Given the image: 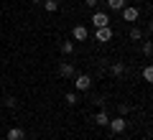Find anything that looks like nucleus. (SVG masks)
Returning a JSON list of instances; mask_svg holds the SVG:
<instances>
[{"label": "nucleus", "instance_id": "nucleus-1", "mask_svg": "<svg viewBox=\"0 0 153 140\" xmlns=\"http://www.w3.org/2000/svg\"><path fill=\"white\" fill-rule=\"evenodd\" d=\"M71 79H74L76 92H87L89 87H92V76H89V74H74Z\"/></svg>", "mask_w": 153, "mask_h": 140}, {"label": "nucleus", "instance_id": "nucleus-2", "mask_svg": "<svg viewBox=\"0 0 153 140\" xmlns=\"http://www.w3.org/2000/svg\"><path fill=\"white\" fill-rule=\"evenodd\" d=\"M92 26L94 28H107L110 26V16H107V13H102V10H94L92 13Z\"/></svg>", "mask_w": 153, "mask_h": 140}, {"label": "nucleus", "instance_id": "nucleus-3", "mask_svg": "<svg viewBox=\"0 0 153 140\" xmlns=\"http://www.w3.org/2000/svg\"><path fill=\"white\" fill-rule=\"evenodd\" d=\"M107 125H110V130H112L115 135H117V133H123V130L128 127V122H125V117H120V115H117V117H112V120H110Z\"/></svg>", "mask_w": 153, "mask_h": 140}, {"label": "nucleus", "instance_id": "nucleus-4", "mask_svg": "<svg viewBox=\"0 0 153 140\" xmlns=\"http://www.w3.org/2000/svg\"><path fill=\"white\" fill-rule=\"evenodd\" d=\"M94 38H97L100 43H107L110 38H112V28H94Z\"/></svg>", "mask_w": 153, "mask_h": 140}, {"label": "nucleus", "instance_id": "nucleus-5", "mask_svg": "<svg viewBox=\"0 0 153 140\" xmlns=\"http://www.w3.org/2000/svg\"><path fill=\"white\" fill-rule=\"evenodd\" d=\"M74 74H76V69L69 64V61H61V64H59V76H64V79H71Z\"/></svg>", "mask_w": 153, "mask_h": 140}, {"label": "nucleus", "instance_id": "nucleus-6", "mask_svg": "<svg viewBox=\"0 0 153 140\" xmlns=\"http://www.w3.org/2000/svg\"><path fill=\"white\" fill-rule=\"evenodd\" d=\"M120 13H123V21H128V23L138 21V8H133V5H125Z\"/></svg>", "mask_w": 153, "mask_h": 140}, {"label": "nucleus", "instance_id": "nucleus-7", "mask_svg": "<svg viewBox=\"0 0 153 140\" xmlns=\"http://www.w3.org/2000/svg\"><path fill=\"white\" fill-rule=\"evenodd\" d=\"M5 140H26V130L23 127H10L5 135Z\"/></svg>", "mask_w": 153, "mask_h": 140}, {"label": "nucleus", "instance_id": "nucleus-8", "mask_svg": "<svg viewBox=\"0 0 153 140\" xmlns=\"http://www.w3.org/2000/svg\"><path fill=\"white\" fill-rule=\"evenodd\" d=\"M71 36H74V41H87L89 31L84 26H74V28H71Z\"/></svg>", "mask_w": 153, "mask_h": 140}, {"label": "nucleus", "instance_id": "nucleus-9", "mask_svg": "<svg viewBox=\"0 0 153 140\" xmlns=\"http://www.w3.org/2000/svg\"><path fill=\"white\" fill-rule=\"evenodd\" d=\"M94 122H97V127H105V125L110 122V115L105 112V110H100V112L94 115Z\"/></svg>", "mask_w": 153, "mask_h": 140}, {"label": "nucleus", "instance_id": "nucleus-10", "mask_svg": "<svg viewBox=\"0 0 153 140\" xmlns=\"http://www.w3.org/2000/svg\"><path fill=\"white\" fill-rule=\"evenodd\" d=\"M125 5H128V0H107V8H110V10H115V13L123 10Z\"/></svg>", "mask_w": 153, "mask_h": 140}, {"label": "nucleus", "instance_id": "nucleus-11", "mask_svg": "<svg viewBox=\"0 0 153 140\" xmlns=\"http://www.w3.org/2000/svg\"><path fill=\"white\" fill-rule=\"evenodd\" d=\"M110 71H112L115 76H123V74H125V64H123V61H115V64L110 66Z\"/></svg>", "mask_w": 153, "mask_h": 140}, {"label": "nucleus", "instance_id": "nucleus-12", "mask_svg": "<svg viewBox=\"0 0 153 140\" xmlns=\"http://www.w3.org/2000/svg\"><path fill=\"white\" fill-rule=\"evenodd\" d=\"M44 8L49 13H56V10H59V0H44Z\"/></svg>", "mask_w": 153, "mask_h": 140}, {"label": "nucleus", "instance_id": "nucleus-13", "mask_svg": "<svg viewBox=\"0 0 153 140\" xmlns=\"http://www.w3.org/2000/svg\"><path fill=\"white\" fill-rule=\"evenodd\" d=\"M71 51H74V41H61V54L69 56Z\"/></svg>", "mask_w": 153, "mask_h": 140}, {"label": "nucleus", "instance_id": "nucleus-14", "mask_svg": "<svg viewBox=\"0 0 153 140\" xmlns=\"http://www.w3.org/2000/svg\"><path fill=\"white\" fill-rule=\"evenodd\" d=\"M64 102H66V104H76L79 99H76V94H74V92H66V94H64Z\"/></svg>", "mask_w": 153, "mask_h": 140}, {"label": "nucleus", "instance_id": "nucleus-15", "mask_svg": "<svg viewBox=\"0 0 153 140\" xmlns=\"http://www.w3.org/2000/svg\"><path fill=\"white\" fill-rule=\"evenodd\" d=\"M3 104H5L8 110H16V107H18V99H16V97H5V102H3Z\"/></svg>", "mask_w": 153, "mask_h": 140}, {"label": "nucleus", "instance_id": "nucleus-16", "mask_svg": "<svg viewBox=\"0 0 153 140\" xmlns=\"http://www.w3.org/2000/svg\"><path fill=\"white\" fill-rule=\"evenodd\" d=\"M130 38H133V41H140V38H143V31H140V28H130Z\"/></svg>", "mask_w": 153, "mask_h": 140}, {"label": "nucleus", "instance_id": "nucleus-17", "mask_svg": "<svg viewBox=\"0 0 153 140\" xmlns=\"http://www.w3.org/2000/svg\"><path fill=\"white\" fill-rule=\"evenodd\" d=\"M143 79H146V81H153V69H151V66L143 69Z\"/></svg>", "mask_w": 153, "mask_h": 140}, {"label": "nucleus", "instance_id": "nucleus-18", "mask_svg": "<svg viewBox=\"0 0 153 140\" xmlns=\"http://www.w3.org/2000/svg\"><path fill=\"white\" fill-rule=\"evenodd\" d=\"M117 112H120V117H125V115L130 112V107H128V104H123V102H120V104H117Z\"/></svg>", "mask_w": 153, "mask_h": 140}, {"label": "nucleus", "instance_id": "nucleus-19", "mask_svg": "<svg viewBox=\"0 0 153 140\" xmlns=\"http://www.w3.org/2000/svg\"><path fill=\"white\" fill-rule=\"evenodd\" d=\"M151 51H153V46H151V41H146V43H143V54H146V56H151Z\"/></svg>", "mask_w": 153, "mask_h": 140}, {"label": "nucleus", "instance_id": "nucleus-20", "mask_svg": "<svg viewBox=\"0 0 153 140\" xmlns=\"http://www.w3.org/2000/svg\"><path fill=\"white\" fill-rule=\"evenodd\" d=\"M84 3H87V8H97L100 5V0H84Z\"/></svg>", "mask_w": 153, "mask_h": 140}, {"label": "nucleus", "instance_id": "nucleus-21", "mask_svg": "<svg viewBox=\"0 0 153 140\" xmlns=\"http://www.w3.org/2000/svg\"><path fill=\"white\" fill-rule=\"evenodd\" d=\"M31 3H36V5H38V3H44V0H31Z\"/></svg>", "mask_w": 153, "mask_h": 140}]
</instances>
